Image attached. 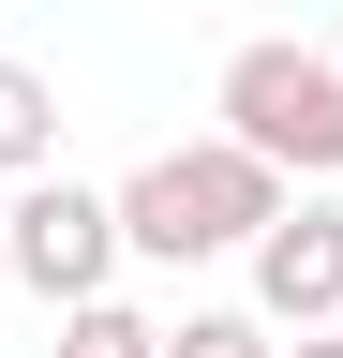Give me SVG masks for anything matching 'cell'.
<instances>
[{
    "instance_id": "6da1fadb",
    "label": "cell",
    "mask_w": 343,
    "mask_h": 358,
    "mask_svg": "<svg viewBox=\"0 0 343 358\" xmlns=\"http://www.w3.org/2000/svg\"><path fill=\"white\" fill-rule=\"evenodd\" d=\"M284 194H298V179H284L269 150H239V134L149 150L135 179H119V254H149V268H209V254H239Z\"/></svg>"
},
{
    "instance_id": "7a4b0ae2",
    "label": "cell",
    "mask_w": 343,
    "mask_h": 358,
    "mask_svg": "<svg viewBox=\"0 0 343 358\" xmlns=\"http://www.w3.org/2000/svg\"><path fill=\"white\" fill-rule=\"evenodd\" d=\"M209 105H224L239 150H269L284 179H343V60L298 30H254L224 75H209Z\"/></svg>"
},
{
    "instance_id": "3957f363",
    "label": "cell",
    "mask_w": 343,
    "mask_h": 358,
    "mask_svg": "<svg viewBox=\"0 0 343 358\" xmlns=\"http://www.w3.org/2000/svg\"><path fill=\"white\" fill-rule=\"evenodd\" d=\"M0 254H15V299H90L119 284V194H90V179H60V164H30L15 179V209H0Z\"/></svg>"
},
{
    "instance_id": "277c9868",
    "label": "cell",
    "mask_w": 343,
    "mask_h": 358,
    "mask_svg": "<svg viewBox=\"0 0 343 358\" xmlns=\"http://www.w3.org/2000/svg\"><path fill=\"white\" fill-rule=\"evenodd\" d=\"M239 268H254V313H269V329H328L343 313V194L298 179V194L239 239Z\"/></svg>"
},
{
    "instance_id": "5b68a950",
    "label": "cell",
    "mask_w": 343,
    "mask_h": 358,
    "mask_svg": "<svg viewBox=\"0 0 343 358\" xmlns=\"http://www.w3.org/2000/svg\"><path fill=\"white\" fill-rule=\"evenodd\" d=\"M45 358H164V313H135L119 284H90V299H60V343Z\"/></svg>"
},
{
    "instance_id": "8992f818",
    "label": "cell",
    "mask_w": 343,
    "mask_h": 358,
    "mask_svg": "<svg viewBox=\"0 0 343 358\" xmlns=\"http://www.w3.org/2000/svg\"><path fill=\"white\" fill-rule=\"evenodd\" d=\"M30 164H60V90L30 60H0V179H30Z\"/></svg>"
},
{
    "instance_id": "52a82bcc",
    "label": "cell",
    "mask_w": 343,
    "mask_h": 358,
    "mask_svg": "<svg viewBox=\"0 0 343 358\" xmlns=\"http://www.w3.org/2000/svg\"><path fill=\"white\" fill-rule=\"evenodd\" d=\"M164 358H284V329L254 299H209V313H180V329H164Z\"/></svg>"
},
{
    "instance_id": "ba28073f",
    "label": "cell",
    "mask_w": 343,
    "mask_h": 358,
    "mask_svg": "<svg viewBox=\"0 0 343 358\" xmlns=\"http://www.w3.org/2000/svg\"><path fill=\"white\" fill-rule=\"evenodd\" d=\"M284 358H343V313H328V329H284Z\"/></svg>"
},
{
    "instance_id": "9c48e42d",
    "label": "cell",
    "mask_w": 343,
    "mask_h": 358,
    "mask_svg": "<svg viewBox=\"0 0 343 358\" xmlns=\"http://www.w3.org/2000/svg\"><path fill=\"white\" fill-rule=\"evenodd\" d=\"M0 299H15V254H0Z\"/></svg>"
}]
</instances>
